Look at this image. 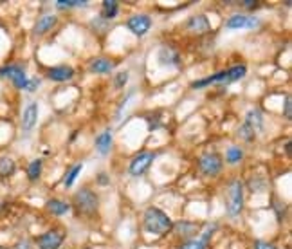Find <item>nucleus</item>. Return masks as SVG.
I'll list each match as a JSON object with an SVG mask.
<instances>
[{"mask_svg":"<svg viewBox=\"0 0 292 249\" xmlns=\"http://www.w3.org/2000/svg\"><path fill=\"white\" fill-rule=\"evenodd\" d=\"M244 182L233 177L225 186V212L229 217H238L244 212Z\"/></svg>","mask_w":292,"mask_h":249,"instance_id":"3","label":"nucleus"},{"mask_svg":"<svg viewBox=\"0 0 292 249\" xmlns=\"http://www.w3.org/2000/svg\"><path fill=\"white\" fill-rule=\"evenodd\" d=\"M143 228L150 235L164 237V235H168L173 229V220L162 210L151 206L143 215Z\"/></svg>","mask_w":292,"mask_h":249,"instance_id":"2","label":"nucleus"},{"mask_svg":"<svg viewBox=\"0 0 292 249\" xmlns=\"http://www.w3.org/2000/svg\"><path fill=\"white\" fill-rule=\"evenodd\" d=\"M291 105H292V100H291V96L287 94V98H285V108H283V114H285V119H289V121L292 119Z\"/></svg>","mask_w":292,"mask_h":249,"instance_id":"32","label":"nucleus"},{"mask_svg":"<svg viewBox=\"0 0 292 249\" xmlns=\"http://www.w3.org/2000/svg\"><path fill=\"white\" fill-rule=\"evenodd\" d=\"M177 249H206V244L200 242V240H188L182 246H179Z\"/></svg>","mask_w":292,"mask_h":249,"instance_id":"30","label":"nucleus"},{"mask_svg":"<svg viewBox=\"0 0 292 249\" xmlns=\"http://www.w3.org/2000/svg\"><path fill=\"white\" fill-rule=\"evenodd\" d=\"M245 72H247L245 65H233V67H229V69L225 71L224 83H235V81L242 80V78L245 76Z\"/></svg>","mask_w":292,"mask_h":249,"instance_id":"22","label":"nucleus"},{"mask_svg":"<svg viewBox=\"0 0 292 249\" xmlns=\"http://www.w3.org/2000/svg\"><path fill=\"white\" fill-rule=\"evenodd\" d=\"M65 231L60 228L47 229L45 233L38 235L36 237V246L38 249H60L65 242Z\"/></svg>","mask_w":292,"mask_h":249,"instance_id":"5","label":"nucleus"},{"mask_svg":"<svg viewBox=\"0 0 292 249\" xmlns=\"http://www.w3.org/2000/svg\"><path fill=\"white\" fill-rule=\"evenodd\" d=\"M81 170H83V163H76L74 166H71L67 174L63 175V186L65 188H73V184L78 179V175L81 174Z\"/></svg>","mask_w":292,"mask_h":249,"instance_id":"23","label":"nucleus"},{"mask_svg":"<svg viewBox=\"0 0 292 249\" xmlns=\"http://www.w3.org/2000/svg\"><path fill=\"white\" fill-rule=\"evenodd\" d=\"M40 85V80L38 78H33V80H29L27 81V87H26V90H29V92H35L36 90V87Z\"/></svg>","mask_w":292,"mask_h":249,"instance_id":"34","label":"nucleus"},{"mask_svg":"<svg viewBox=\"0 0 292 249\" xmlns=\"http://www.w3.org/2000/svg\"><path fill=\"white\" fill-rule=\"evenodd\" d=\"M242 5L247 7V9H255V7H258V2H253V0H244Z\"/></svg>","mask_w":292,"mask_h":249,"instance_id":"35","label":"nucleus"},{"mask_svg":"<svg viewBox=\"0 0 292 249\" xmlns=\"http://www.w3.org/2000/svg\"><path fill=\"white\" fill-rule=\"evenodd\" d=\"M83 249H90V248H83Z\"/></svg>","mask_w":292,"mask_h":249,"instance_id":"37","label":"nucleus"},{"mask_svg":"<svg viewBox=\"0 0 292 249\" xmlns=\"http://www.w3.org/2000/svg\"><path fill=\"white\" fill-rule=\"evenodd\" d=\"M186 29L191 33H206L209 31V22L206 15H197L191 16L188 22H186Z\"/></svg>","mask_w":292,"mask_h":249,"instance_id":"16","label":"nucleus"},{"mask_svg":"<svg viewBox=\"0 0 292 249\" xmlns=\"http://www.w3.org/2000/svg\"><path fill=\"white\" fill-rule=\"evenodd\" d=\"M159 62L162 65H175V67H181V54H179L177 49L173 47H162L159 51Z\"/></svg>","mask_w":292,"mask_h":249,"instance_id":"15","label":"nucleus"},{"mask_svg":"<svg viewBox=\"0 0 292 249\" xmlns=\"http://www.w3.org/2000/svg\"><path fill=\"white\" fill-rule=\"evenodd\" d=\"M245 125L249 128H253L255 132H260L263 128V117H261V112L258 108H251L245 116Z\"/></svg>","mask_w":292,"mask_h":249,"instance_id":"17","label":"nucleus"},{"mask_svg":"<svg viewBox=\"0 0 292 249\" xmlns=\"http://www.w3.org/2000/svg\"><path fill=\"white\" fill-rule=\"evenodd\" d=\"M255 249H276V246L269 244V242H263V240H256V242H255Z\"/></svg>","mask_w":292,"mask_h":249,"instance_id":"33","label":"nucleus"},{"mask_svg":"<svg viewBox=\"0 0 292 249\" xmlns=\"http://www.w3.org/2000/svg\"><path fill=\"white\" fill-rule=\"evenodd\" d=\"M126 27L130 29L136 36H145L146 33L151 29V16L145 15V13H139V15H134L126 20Z\"/></svg>","mask_w":292,"mask_h":249,"instance_id":"8","label":"nucleus"},{"mask_svg":"<svg viewBox=\"0 0 292 249\" xmlns=\"http://www.w3.org/2000/svg\"><path fill=\"white\" fill-rule=\"evenodd\" d=\"M114 62L109 58H96L90 62V71L94 72V74H107L110 71L114 69Z\"/></svg>","mask_w":292,"mask_h":249,"instance_id":"18","label":"nucleus"},{"mask_svg":"<svg viewBox=\"0 0 292 249\" xmlns=\"http://www.w3.org/2000/svg\"><path fill=\"white\" fill-rule=\"evenodd\" d=\"M47 78L56 83H63L74 78V69L71 65H56V67H49L47 69Z\"/></svg>","mask_w":292,"mask_h":249,"instance_id":"10","label":"nucleus"},{"mask_svg":"<svg viewBox=\"0 0 292 249\" xmlns=\"http://www.w3.org/2000/svg\"><path fill=\"white\" fill-rule=\"evenodd\" d=\"M71 210H74L78 217L94 218L99 212V195L92 190V188L83 186L81 190H78L73 195Z\"/></svg>","mask_w":292,"mask_h":249,"instance_id":"1","label":"nucleus"},{"mask_svg":"<svg viewBox=\"0 0 292 249\" xmlns=\"http://www.w3.org/2000/svg\"><path fill=\"white\" fill-rule=\"evenodd\" d=\"M56 24H58V16L56 15L40 16V18L36 20V24H35V27H33V35H35V36H43V35H47V33L51 31Z\"/></svg>","mask_w":292,"mask_h":249,"instance_id":"12","label":"nucleus"},{"mask_svg":"<svg viewBox=\"0 0 292 249\" xmlns=\"http://www.w3.org/2000/svg\"><path fill=\"white\" fill-rule=\"evenodd\" d=\"M197 166L200 170V174L206 175V177H217L224 168V159L217 152H206L198 157Z\"/></svg>","mask_w":292,"mask_h":249,"instance_id":"4","label":"nucleus"},{"mask_svg":"<svg viewBox=\"0 0 292 249\" xmlns=\"http://www.w3.org/2000/svg\"><path fill=\"white\" fill-rule=\"evenodd\" d=\"M238 138L240 139H244L245 143H253L255 141V138H256V132L253 130V128H249L247 125H242L240 128H238Z\"/></svg>","mask_w":292,"mask_h":249,"instance_id":"28","label":"nucleus"},{"mask_svg":"<svg viewBox=\"0 0 292 249\" xmlns=\"http://www.w3.org/2000/svg\"><path fill=\"white\" fill-rule=\"evenodd\" d=\"M119 13V2H115V0H105L103 4H101V18L103 20H114L115 16Z\"/></svg>","mask_w":292,"mask_h":249,"instance_id":"19","label":"nucleus"},{"mask_svg":"<svg viewBox=\"0 0 292 249\" xmlns=\"http://www.w3.org/2000/svg\"><path fill=\"white\" fill-rule=\"evenodd\" d=\"M242 159H244V150H242L240 146H231V148H227V152H225V163H227V165H236V163H240Z\"/></svg>","mask_w":292,"mask_h":249,"instance_id":"26","label":"nucleus"},{"mask_svg":"<svg viewBox=\"0 0 292 249\" xmlns=\"http://www.w3.org/2000/svg\"><path fill=\"white\" fill-rule=\"evenodd\" d=\"M98 177H99V180H98L99 184H109V182H107V180H105V179H107V175H105V174H99Z\"/></svg>","mask_w":292,"mask_h":249,"instance_id":"36","label":"nucleus"},{"mask_svg":"<svg viewBox=\"0 0 292 249\" xmlns=\"http://www.w3.org/2000/svg\"><path fill=\"white\" fill-rule=\"evenodd\" d=\"M42 170H43V163L42 159H33L29 165H27V179L31 182H36L40 177H42Z\"/></svg>","mask_w":292,"mask_h":249,"instance_id":"24","label":"nucleus"},{"mask_svg":"<svg viewBox=\"0 0 292 249\" xmlns=\"http://www.w3.org/2000/svg\"><path fill=\"white\" fill-rule=\"evenodd\" d=\"M274 212L278 215V220H282L283 218V213H285V204L282 201H274Z\"/></svg>","mask_w":292,"mask_h":249,"instance_id":"31","label":"nucleus"},{"mask_svg":"<svg viewBox=\"0 0 292 249\" xmlns=\"http://www.w3.org/2000/svg\"><path fill=\"white\" fill-rule=\"evenodd\" d=\"M197 226L191 222H188V220H184V222H177V224H173V229L172 231H175V233L179 235H182V237H191V235L197 231Z\"/></svg>","mask_w":292,"mask_h":249,"instance_id":"25","label":"nucleus"},{"mask_svg":"<svg viewBox=\"0 0 292 249\" xmlns=\"http://www.w3.org/2000/svg\"><path fill=\"white\" fill-rule=\"evenodd\" d=\"M155 157H157L155 152H139V154L130 161V165H128V174L134 175V177L143 175L146 170L151 166V163L155 161Z\"/></svg>","mask_w":292,"mask_h":249,"instance_id":"7","label":"nucleus"},{"mask_svg":"<svg viewBox=\"0 0 292 249\" xmlns=\"http://www.w3.org/2000/svg\"><path fill=\"white\" fill-rule=\"evenodd\" d=\"M112 141H114V136H112V128H107L103 132L99 134L96 138V150L99 152V155H107L112 148Z\"/></svg>","mask_w":292,"mask_h":249,"instance_id":"14","label":"nucleus"},{"mask_svg":"<svg viewBox=\"0 0 292 249\" xmlns=\"http://www.w3.org/2000/svg\"><path fill=\"white\" fill-rule=\"evenodd\" d=\"M0 78L11 80V83H13L15 89H26L27 81H29V78L26 76V69H24L22 65H16V64L0 67Z\"/></svg>","mask_w":292,"mask_h":249,"instance_id":"6","label":"nucleus"},{"mask_svg":"<svg viewBox=\"0 0 292 249\" xmlns=\"http://www.w3.org/2000/svg\"><path fill=\"white\" fill-rule=\"evenodd\" d=\"M89 5L87 0H58L56 7L58 9H71V7H85Z\"/></svg>","mask_w":292,"mask_h":249,"instance_id":"27","label":"nucleus"},{"mask_svg":"<svg viewBox=\"0 0 292 249\" xmlns=\"http://www.w3.org/2000/svg\"><path fill=\"white\" fill-rule=\"evenodd\" d=\"M16 172L15 159H11L9 155H0V179H7Z\"/></svg>","mask_w":292,"mask_h":249,"instance_id":"20","label":"nucleus"},{"mask_svg":"<svg viewBox=\"0 0 292 249\" xmlns=\"http://www.w3.org/2000/svg\"><path fill=\"white\" fill-rule=\"evenodd\" d=\"M224 81H225V71H220V72L208 76V78H204V80L193 81V83H191V87H193V89H204V87H208V85L224 83Z\"/></svg>","mask_w":292,"mask_h":249,"instance_id":"21","label":"nucleus"},{"mask_svg":"<svg viewBox=\"0 0 292 249\" xmlns=\"http://www.w3.org/2000/svg\"><path fill=\"white\" fill-rule=\"evenodd\" d=\"M126 81H128V71H121V72H117L114 78V87L123 89V87L126 85Z\"/></svg>","mask_w":292,"mask_h":249,"instance_id":"29","label":"nucleus"},{"mask_svg":"<svg viewBox=\"0 0 292 249\" xmlns=\"http://www.w3.org/2000/svg\"><path fill=\"white\" fill-rule=\"evenodd\" d=\"M45 212L52 217H63L71 212V204L65 201H60V199H49L45 202Z\"/></svg>","mask_w":292,"mask_h":249,"instance_id":"13","label":"nucleus"},{"mask_svg":"<svg viewBox=\"0 0 292 249\" xmlns=\"http://www.w3.org/2000/svg\"><path fill=\"white\" fill-rule=\"evenodd\" d=\"M38 121V103L33 101L24 108V114H22V130L24 132H31L35 125Z\"/></svg>","mask_w":292,"mask_h":249,"instance_id":"11","label":"nucleus"},{"mask_svg":"<svg viewBox=\"0 0 292 249\" xmlns=\"http://www.w3.org/2000/svg\"><path fill=\"white\" fill-rule=\"evenodd\" d=\"M258 26H260V20L256 16H247V15H233L225 22L227 29H255Z\"/></svg>","mask_w":292,"mask_h":249,"instance_id":"9","label":"nucleus"}]
</instances>
